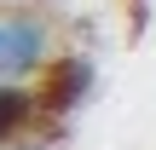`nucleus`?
<instances>
[{
    "mask_svg": "<svg viewBox=\"0 0 156 150\" xmlns=\"http://www.w3.org/2000/svg\"><path fill=\"white\" fill-rule=\"evenodd\" d=\"M52 23L41 6H12L0 12V81H41V69L52 64Z\"/></svg>",
    "mask_w": 156,
    "mask_h": 150,
    "instance_id": "1",
    "label": "nucleus"
},
{
    "mask_svg": "<svg viewBox=\"0 0 156 150\" xmlns=\"http://www.w3.org/2000/svg\"><path fill=\"white\" fill-rule=\"evenodd\" d=\"M87 92H93V58H81V52L52 58V64L41 69V81H35V104H41L46 116H69V110H81Z\"/></svg>",
    "mask_w": 156,
    "mask_h": 150,
    "instance_id": "2",
    "label": "nucleus"
},
{
    "mask_svg": "<svg viewBox=\"0 0 156 150\" xmlns=\"http://www.w3.org/2000/svg\"><path fill=\"white\" fill-rule=\"evenodd\" d=\"M35 116H41L35 87H23V81H0V145H17L23 127H29Z\"/></svg>",
    "mask_w": 156,
    "mask_h": 150,
    "instance_id": "3",
    "label": "nucleus"
},
{
    "mask_svg": "<svg viewBox=\"0 0 156 150\" xmlns=\"http://www.w3.org/2000/svg\"><path fill=\"white\" fill-rule=\"evenodd\" d=\"M0 6H58V0H0Z\"/></svg>",
    "mask_w": 156,
    "mask_h": 150,
    "instance_id": "4",
    "label": "nucleus"
},
{
    "mask_svg": "<svg viewBox=\"0 0 156 150\" xmlns=\"http://www.w3.org/2000/svg\"><path fill=\"white\" fill-rule=\"evenodd\" d=\"M0 150H35V145H0Z\"/></svg>",
    "mask_w": 156,
    "mask_h": 150,
    "instance_id": "5",
    "label": "nucleus"
}]
</instances>
